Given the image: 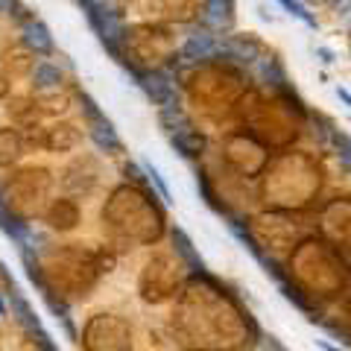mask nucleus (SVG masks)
<instances>
[{"instance_id": "15", "label": "nucleus", "mask_w": 351, "mask_h": 351, "mask_svg": "<svg viewBox=\"0 0 351 351\" xmlns=\"http://www.w3.org/2000/svg\"><path fill=\"white\" fill-rule=\"evenodd\" d=\"M141 167H144L147 170V179H149V184H152V188H156V193L161 196V199L164 202H173V196H170V188H167V182H164V176H161V170L156 167V164H152L149 158H144V161H141Z\"/></svg>"}, {"instance_id": "1", "label": "nucleus", "mask_w": 351, "mask_h": 351, "mask_svg": "<svg viewBox=\"0 0 351 351\" xmlns=\"http://www.w3.org/2000/svg\"><path fill=\"white\" fill-rule=\"evenodd\" d=\"M126 56L141 71L179 68V50L170 29L158 24H135L126 32Z\"/></svg>"}, {"instance_id": "7", "label": "nucleus", "mask_w": 351, "mask_h": 351, "mask_svg": "<svg viewBox=\"0 0 351 351\" xmlns=\"http://www.w3.org/2000/svg\"><path fill=\"white\" fill-rule=\"evenodd\" d=\"M82 144V132L73 123H53L44 129V149L47 152H68Z\"/></svg>"}, {"instance_id": "2", "label": "nucleus", "mask_w": 351, "mask_h": 351, "mask_svg": "<svg viewBox=\"0 0 351 351\" xmlns=\"http://www.w3.org/2000/svg\"><path fill=\"white\" fill-rule=\"evenodd\" d=\"M76 97H80V103H82V117H85L88 138L94 141V147L100 152H106V156H117V152H123V141L117 138L112 120L97 108V103L85 91H76Z\"/></svg>"}, {"instance_id": "22", "label": "nucleus", "mask_w": 351, "mask_h": 351, "mask_svg": "<svg viewBox=\"0 0 351 351\" xmlns=\"http://www.w3.org/2000/svg\"><path fill=\"white\" fill-rule=\"evenodd\" d=\"M316 346H319L322 351H339L337 346H331V343H328V339H316Z\"/></svg>"}, {"instance_id": "21", "label": "nucleus", "mask_w": 351, "mask_h": 351, "mask_svg": "<svg viewBox=\"0 0 351 351\" xmlns=\"http://www.w3.org/2000/svg\"><path fill=\"white\" fill-rule=\"evenodd\" d=\"M337 97H339L343 103H348V108H351V94L346 91V88H337Z\"/></svg>"}, {"instance_id": "20", "label": "nucleus", "mask_w": 351, "mask_h": 351, "mask_svg": "<svg viewBox=\"0 0 351 351\" xmlns=\"http://www.w3.org/2000/svg\"><path fill=\"white\" fill-rule=\"evenodd\" d=\"M6 311H9V299H6L3 293H0V319H3V316H6Z\"/></svg>"}, {"instance_id": "18", "label": "nucleus", "mask_w": 351, "mask_h": 351, "mask_svg": "<svg viewBox=\"0 0 351 351\" xmlns=\"http://www.w3.org/2000/svg\"><path fill=\"white\" fill-rule=\"evenodd\" d=\"M21 6V0H0V15H12Z\"/></svg>"}, {"instance_id": "9", "label": "nucleus", "mask_w": 351, "mask_h": 351, "mask_svg": "<svg viewBox=\"0 0 351 351\" xmlns=\"http://www.w3.org/2000/svg\"><path fill=\"white\" fill-rule=\"evenodd\" d=\"M9 299V307H12V316H15V322L24 328L27 334H36V331H41V319L36 316V311H32V304H29V299L21 290H15V293H9L6 295Z\"/></svg>"}, {"instance_id": "13", "label": "nucleus", "mask_w": 351, "mask_h": 351, "mask_svg": "<svg viewBox=\"0 0 351 351\" xmlns=\"http://www.w3.org/2000/svg\"><path fill=\"white\" fill-rule=\"evenodd\" d=\"M38 106V97H12L6 106V112L12 120H21V123H27V126H36L38 123V114H41V108Z\"/></svg>"}, {"instance_id": "12", "label": "nucleus", "mask_w": 351, "mask_h": 351, "mask_svg": "<svg viewBox=\"0 0 351 351\" xmlns=\"http://www.w3.org/2000/svg\"><path fill=\"white\" fill-rule=\"evenodd\" d=\"M170 237H173V249H176V255H179L188 267L193 269V272H205V261L199 258V252L193 249V243H191V237L182 232V228H173L170 232Z\"/></svg>"}, {"instance_id": "11", "label": "nucleus", "mask_w": 351, "mask_h": 351, "mask_svg": "<svg viewBox=\"0 0 351 351\" xmlns=\"http://www.w3.org/2000/svg\"><path fill=\"white\" fill-rule=\"evenodd\" d=\"M47 223H50V228L68 232V228H73L80 223V208H76L73 199H56L47 211Z\"/></svg>"}, {"instance_id": "17", "label": "nucleus", "mask_w": 351, "mask_h": 351, "mask_svg": "<svg viewBox=\"0 0 351 351\" xmlns=\"http://www.w3.org/2000/svg\"><path fill=\"white\" fill-rule=\"evenodd\" d=\"M261 346H263V351H284V346L272 334L269 337H261Z\"/></svg>"}, {"instance_id": "8", "label": "nucleus", "mask_w": 351, "mask_h": 351, "mask_svg": "<svg viewBox=\"0 0 351 351\" xmlns=\"http://www.w3.org/2000/svg\"><path fill=\"white\" fill-rule=\"evenodd\" d=\"M170 144L179 149V156H184V158H199L205 149V135L193 123H184L182 129H176L170 135Z\"/></svg>"}, {"instance_id": "19", "label": "nucleus", "mask_w": 351, "mask_h": 351, "mask_svg": "<svg viewBox=\"0 0 351 351\" xmlns=\"http://www.w3.org/2000/svg\"><path fill=\"white\" fill-rule=\"evenodd\" d=\"M9 88H12V80H9V73H0V100L9 94Z\"/></svg>"}, {"instance_id": "6", "label": "nucleus", "mask_w": 351, "mask_h": 351, "mask_svg": "<svg viewBox=\"0 0 351 351\" xmlns=\"http://www.w3.org/2000/svg\"><path fill=\"white\" fill-rule=\"evenodd\" d=\"M64 71L59 62L53 59H38L36 68H32L29 73V82H32V91H36V97H47V94H59L64 88Z\"/></svg>"}, {"instance_id": "16", "label": "nucleus", "mask_w": 351, "mask_h": 351, "mask_svg": "<svg viewBox=\"0 0 351 351\" xmlns=\"http://www.w3.org/2000/svg\"><path fill=\"white\" fill-rule=\"evenodd\" d=\"M278 3H281L284 9H287V12H290L293 18H299L302 24H307V27H316V18H313L311 12H307V9L299 3V0H278Z\"/></svg>"}, {"instance_id": "10", "label": "nucleus", "mask_w": 351, "mask_h": 351, "mask_svg": "<svg viewBox=\"0 0 351 351\" xmlns=\"http://www.w3.org/2000/svg\"><path fill=\"white\" fill-rule=\"evenodd\" d=\"M24 152H27V144H24V135H21L18 129H12V126L0 129V167L15 164Z\"/></svg>"}, {"instance_id": "3", "label": "nucleus", "mask_w": 351, "mask_h": 351, "mask_svg": "<svg viewBox=\"0 0 351 351\" xmlns=\"http://www.w3.org/2000/svg\"><path fill=\"white\" fill-rule=\"evenodd\" d=\"M138 85L147 91V97L158 108L170 106L179 100V91H176V76H173V68H156V71H144L141 73Z\"/></svg>"}, {"instance_id": "4", "label": "nucleus", "mask_w": 351, "mask_h": 351, "mask_svg": "<svg viewBox=\"0 0 351 351\" xmlns=\"http://www.w3.org/2000/svg\"><path fill=\"white\" fill-rule=\"evenodd\" d=\"M219 53V41H217V32L211 29H193L188 38H184V44L179 47V64H196V62H208L214 59Z\"/></svg>"}, {"instance_id": "23", "label": "nucleus", "mask_w": 351, "mask_h": 351, "mask_svg": "<svg viewBox=\"0 0 351 351\" xmlns=\"http://www.w3.org/2000/svg\"><path fill=\"white\" fill-rule=\"evenodd\" d=\"M76 3H80L82 9H88V6H94V3H100V0H76Z\"/></svg>"}, {"instance_id": "14", "label": "nucleus", "mask_w": 351, "mask_h": 351, "mask_svg": "<svg viewBox=\"0 0 351 351\" xmlns=\"http://www.w3.org/2000/svg\"><path fill=\"white\" fill-rule=\"evenodd\" d=\"M161 9L170 21H191L196 12H199V6L191 3V0H164Z\"/></svg>"}, {"instance_id": "5", "label": "nucleus", "mask_w": 351, "mask_h": 351, "mask_svg": "<svg viewBox=\"0 0 351 351\" xmlns=\"http://www.w3.org/2000/svg\"><path fill=\"white\" fill-rule=\"evenodd\" d=\"M21 47L27 53H32L36 59H53V53H56V41H53L50 29L44 21H29V24L21 27Z\"/></svg>"}]
</instances>
